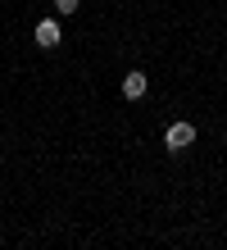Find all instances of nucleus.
I'll return each instance as SVG.
<instances>
[{
	"label": "nucleus",
	"instance_id": "f257e3e1",
	"mask_svg": "<svg viewBox=\"0 0 227 250\" xmlns=\"http://www.w3.org/2000/svg\"><path fill=\"white\" fill-rule=\"evenodd\" d=\"M164 146H168L173 155H182V150H191V146H195V127H191L186 119H177V123H168V132H164Z\"/></svg>",
	"mask_w": 227,
	"mask_h": 250
},
{
	"label": "nucleus",
	"instance_id": "f03ea898",
	"mask_svg": "<svg viewBox=\"0 0 227 250\" xmlns=\"http://www.w3.org/2000/svg\"><path fill=\"white\" fill-rule=\"evenodd\" d=\"M59 41H64L59 23H55V19H41V23H37V46H41V50H55Z\"/></svg>",
	"mask_w": 227,
	"mask_h": 250
},
{
	"label": "nucleus",
	"instance_id": "7ed1b4c3",
	"mask_svg": "<svg viewBox=\"0 0 227 250\" xmlns=\"http://www.w3.org/2000/svg\"><path fill=\"white\" fill-rule=\"evenodd\" d=\"M145 91H150L145 73H127V78H123V96H127V100H141Z\"/></svg>",
	"mask_w": 227,
	"mask_h": 250
},
{
	"label": "nucleus",
	"instance_id": "20e7f679",
	"mask_svg": "<svg viewBox=\"0 0 227 250\" xmlns=\"http://www.w3.org/2000/svg\"><path fill=\"white\" fill-rule=\"evenodd\" d=\"M78 5H82V0H55V14H64V19H68V14H78Z\"/></svg>",
	"mask_w": 227,
	"mask_h": 250
}]
</instances>
